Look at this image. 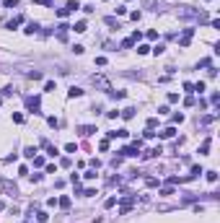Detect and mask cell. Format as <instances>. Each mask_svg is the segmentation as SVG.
<instances>
[{
  "label": "cell",
  "mask_w": 220,
  "mask_h": 223,
  "mask_svg": "<svg viewBox=\"0 0 220 223\" xmlns=\"http://www.w3.org/2000/svg\"><path fill=\"white\" fill-rule=\"evenodd\" d=\"M0 187H3V192H5L8 197H16V195H18V187L13 184L11 179H3V182H0Z\"/></svg>",
  "instance_id": "1"
},
{
  "label": "cell",
  "mask_w": 220,
  "mask_h": 223,
  "mask_svg": "<svg viewBox=\"0 0 220 223\" xmlns=\"http://www.w3.org/2000/svg\"><path fill=\"white\" fill-rule=\"evenodd\" d=\"M26 106H29V112H31V114H39V109H42L39 96H29V99H26Z\"/></svg>",
  "instance_id": "2"
},
{
  "label": "cell",
  "mask_w": 220,
  "mask_h": 223,
  "mask_svg": "<svg viewBox=\"0 0 220 223\" xmlns=\"http://www.w3.org/2000/svg\"><path fill=\"white\" fill-rule=\"evenodd\" d=\"M91 81H93V86H99V88H104V91H112V86H109V81H106L104 75H93Z\"/></svg>",
  "instance_id": "3"
},
{
  "label": "cell",
  "mask_w": 220,
  "mask_h": 223,
  "mask_svg": "<svg viewBox=\"0 0 220 223\" xmlns=\"http://www.w3.org/2000/svg\"><path fill=\"white\" fill-rule=\"evenodd\" d=\"M192 37H194V29H184V34H181L179 44H181V47H189V42H192Z\"/></svg>",
  "instance_id": "4"
},
{
  "label": "cell",
  "mask_w": 220,
  "mask_h": 223,
  "mask_svg": "<svg viewBox=\"0 0 220 223\" xmlns=\"http://www.w3.org/2000/svg\"><path fill=\"white\" fill-rule=\"evenodd\" d=\"M78 132L83 135V138H88V135H93V132H96V127H93V125H83V127H78Z\"/></svg>",
  "instance_id": "5"
},
{
  "label": "cell",
  "mask_w": 220,
  "mask_h": 223,
  "mask_svg": "<svg viewBox=\"0 0 220 223\" xmlns=\"http://www.w3.org/2000/svg\"><path fill=\"white\" fill-rule=\"evenodd\" d=\"M135 112H137V109H135V106H127V109H122L119 114H122V117H124V119H132V117H135Z\"/></svg>",
  "instance_id": "6"
},
{
  "label": "cell",
  "mask_w": 220,
  "mask_h": 223,
  "mask_svg": "<svg viewBox=\"0 0 220 223\" xmlns=\"http://www.w3.org/2000/svg\"><path fill=\"white\" fill-rule=\"evenodd\" d=\"M57 205H60V207H65V210H68V207H70V197H68V195H62L60 200H57Z\"/></svg>",
  "instance_id": "7"
},
{
  "label": "cell",
  "mask_w": 220,
  "mask_h": 223,
  "mask_svg": "<svg viewBox=\"0 0 220 223\" xmlns=\"http://www.w3.org/2000/svg\"><path fill=\"white\" fill-rule=\"evenodd\" d=\"M158 135H161V138H174L176 130H174V127H166V130H163V132H158Z\"/></svg>",
  "instance_id": "8"
},
{
  "label": "cell",
  "mask_w": 220,
  "mask_h": 223,
  "mask_svg": "<svg viewBox=\"0 0 220 223\" xmlns=\"http://www.w3.org/2000/svg\"><path fill=\"white\" fill-rule=\"evenodd\" d=\"M36 153H39V150H36V148H34V145H29V148H26V150H24V156H26V158H34V156H36Z\"/></svg>",
  "instance_id": "9"
},
{
  "label": "cell",
  "mask_w": 220,
  "mask_h": 223,
  "mask_svg": "<svg viewBox=\"0 0 220 223\" xmlns=\"http://www.w3.org/2000/svg\"><path fill=\"white\" fill-rule=\"evenodd\" d=\"M21 21H24V16H18V18L8 21V26H5V29H18V24H21Z\"/></svg>",
  "instance_id": "10"
},
{
  "label": "cell",
  "mask_w": 220,
  "mask_h": 223,
  "mask_svg": "<svg viewBox=\"0 0 220 223\" xmlns=\"http://www.w3.org/2000/svg\"><path fill=\"white\" fill-rule=\"evenodd\" d=\"M68 93H70V99H78V96H83V91H80V88H75V86H73V88H70Z\"/></svg>",
  "instance_id": "11"
},
{
  "label": "cell",
  "mask_w": 220,
  "mask_h": 223,
  "mask_svg": "<svg viewBox=\"0 0 220 223\" xmlns=\"http://www.w3.org/2000/svg\"><path fill=\"white\" fill-rule=\"evenodd\" d=\"M73 29H75V31H78V34H83V31H86V29H88V26H86V21H78V24H75V26H73Z\"/></svg>",
  "instance_id": "12"
},
{
  "label": "cell",
  "mask_w": 220,
  "mask_h": 223,
  "mask_svg": "<svg viewBox=\"0 0 220 223\" xmlns=\"http://www.w3.org/2000/svg\"><path fill=\"white\" fill-rule=\"evenodd\" d=\"M36 31H39V24H34V21H31V24L26 26V34H36Z\"/></svg>",
  "instance_id": "13"
},
{
  "label": "cell",
  "mask_w": 220,
  "mask_h": 223,
  "mask_svg": "<svg viewBox=\"0 0 220 223\" xmlns=\"http://www.w3.org/2000/svg\"><path fill=\"white\" fill-rule=\"evenodd\" d=\"M65 8H68V11H78V8H80V3H78V0H70Z\"/></svg>",
  "instance_id": "14"
},
{
  "label": "cell",
  "mask_w": 220,
  "mask_h": 223,
  "mask_svg": "<svg viewBox=\"0 0 220 223\" xmlns=\"http://www.w3.org/2000/svg\"><path fill=\"white\" fill-rule=\"evenodd\" d=\"M207 150H210V140H205L202 145H200V153H202V156H207Z\"/></svg>",
  "instance_id": "15"
},
{
  "label": "cell",
  "mask_w": 220,
  "mask_h": 223,
  "mask_svg": "<svg viewBox=\"0 0 220 223\" xmlns=\"http://www.w3.org/2000/svg\"><path fill=\"white\" fill-rule=\"evenodd\" d=\"M29 78H31V81H42V73H39V70H31V73H29Z\"/></svg>",
  "instance_id": "16"
},
{
  "label": "cell",
  "mask_w": 220,
  "mask_h": 223,
  "mask_svg": "<svg viewBox=\"0 0 220 223\" xmlns=\"http://www.w3.org/2000/svg\"><path fill=\"white\" fill-rule=\"evenodd\" d=\"M200 174H205V171H202L200 166H192V174H189V176H192V179H194V176H200Z\"/></svg>",
  "instance_id": "17"
},
{
  "label": "cell",
  "mask_w": 220,
  "mask_h": 223,
  "mask_svg": "<svg viewBox=\"0 0 220 223\" xmlns=\"http://www.w3.org/2000/svg\"><path fill=\"white\" fill-rule=\"evenodd\" d=\"M65 150H68V153H75L78 145H75V143H68V145H65Z\"/></svg>",
  "instance_id": "18"
},
{
  "label": "cell",
  "mask_w": 220,
  "mask_h": 223,
  "mask_svg": "<svg viewBox=\"0 0 220 223\" xmlns=\"http://www.w3.org/2000/svg\"><path fill=\"white\" fill-rule=\"evenodd\" d=\"M148 52H150V47H145V44L137 47V55H148Z\"/></svg>",
  "instance_id": "19"
},
{
  "label": "cell",
  "mask_w": 220,
  "mask_h": 223,
  "mask_svg": "<svg viewBox=\"0 0 220 223\" xmlns=\"http://www.w3.org/2000/svg\"><path fill=\"white\" fill-rule=\"evenodd\" d=\"M36 218H39V223H44V221H47V213H44V210H36Z\"/></svg>",
  "instance_id": "20"
},
{
  "label": "cell",
  "mask_w": 220,
  "mask_h": 223,
  "mask_svg": "<svg viewBox=\"0 0 220 223\" xmlns=\"http://www.w3.org/2000/svg\"><path fill=\"white\" fill-rule=\"evenodd\" d=\"M3 5H5V8H16V5H18V0H5Z\"/></svg>",
  "instance_id": "21"
},
{
  "label": "cell",
  "mask_w": 220,
  "mask_h": 223,
  "mask_svg": "<svg viewBox=\"0 0 220 223\" xmlns=\"http://www.w3.org/2000/svg\"><path fill=\"white\" fill-rule=\"evenodd\" d=\"M34 166H44V158L42 156H34Z\"/></svg>",
  "instance_id": "22"
},
{
  "label": "cell",
  "mask_w": 220,
  "mask_h": 223,
  "mask_svg": "<svg viewBox=\"0 0 220 223\" xmlns=\"http://www.w3.org/2000/svg\"><path fill=\"white\" fill-rule=\"evenodd\" d=\"M207 182H218V174H215V171H207Z\"/></svg>",
  "instance_id": "23"
},
{
  "label": "cell",
  "mask_w": 220,
  "mask_h": 223,
  "mask_svg": "<svg viewBox=\"0 0 220 223\" xmlns=\"http://www.w3.org/2000/svg\"><path fill=\"white\" fill-rule=\"evenodd\" d=\"M184 106H194V96H187L184 99Z\"/></svg>",
  "instance_id": "24"
},
{
  "label": "cell",
  "mask_w": 220,
  "mask_h": 223,
  "mask_svg": "<svg viewBox=\"0 0 220 223\" xmlns=\"http://www.w3.org/2000/svg\"><path fill=\"white\" fill-rule=\"evenodd\" d=\"M104 205H106V207H114V205H117V197H109V200H106Z\"/></svg>",
  "instance_id": "25"
},
{
  "label": "cell",
  "mask_w": 220,
  "mask_h": 223,
  "mask_svg": "<svg viewBox=\"0 0 220 223\" xmlns=\"http://www.w3.org/2000/svg\"><path fill=\"white\" fill-rule=\"evenodd\" d=\"M3 207H5V205H3V203H0V210H3Z\"/></svg>",
  "instance_id": "26"
}]
</instances>
